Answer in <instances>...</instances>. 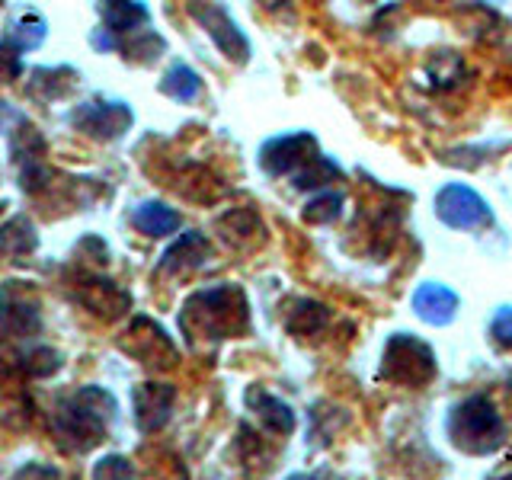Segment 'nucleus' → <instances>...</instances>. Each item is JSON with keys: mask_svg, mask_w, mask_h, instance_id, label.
<instances>
[{"mask_svg": "<svg viewBox=\"0 0 512 480\" xmlns=\"http://www.w3.org/2000/svg\"><path fill=\"white\" fill-rule=\"evenodd\" d=\"M247 327V298L237 285H218L196 292L183 304V330L208 340H224Z\"/></svg>", "mask_w": 512, "mask_h": 480, "instance_id": "obj_1", "label": "nucleus"}, {"mask_svg": "<svg viewBox=\"0 0 512 480\" xmlns=\"http://www.w3.org/2000/svg\"><path fill=\"white\" fill-rule=\"evenodd\" d=\"M260 164L272 176L295 173L298 189L317 186V183H324L327 176L340 173L324 154L317 151V141L308 132H295V135H282V138L266 141L260 151Z\"/></svg>", "mask_w": 512, "mask_h": 480, "instance_id": "obj_2", "label": "nucleus"}, {"mask_svg": "<svg viewBox=\"0 0 512 480\" xmlns=\"http://www.w3.org/2000/svg\"><path fill=\"white\" fill-rule=\"evenodd\" d=\"M112 410H116V400L100 388H80L77 394L64 397L58 404V420H55L61 439L71 448H77V452H87V448L100 445Z\"/></svg>", "mask_w": 512, "mask_h": 480, "instance_id": "obj_3", "label": "nucleus"}, {"mask_svg": "<svg viewBox=\"0 0 512 480\" xmlns=\"http://www.w3.org/2000/svg\"><path fill=\"white\" fill-rule=\"evenodd\" d=\"M445 429H448V439L468 455H490L506 439L503 416L496 413L490 397H484V394L461 400V404L448 413Z\"/></svg>", "mask_w": 512, "mask_h": 480, "instance_id": "obj_4", "label": "nucleus"}, {"mask_svg": "<svg viewBox=\"0 0 512 480\" xmlns=\"http://www.w3.org/2000/svg\"><path fill=\"white\" fill-rule=\"evenodd\" d=\"M432 375H436V356H432V349L426 343H420L410 333L391 336L381 359V378L416 388V384H426Z\"/></svg>", "mask_w": 512, "mask_h": 480, "instance_id": "obj_5", "label": "nucleus"}, {"mask_svg": "<svg viewBox=\"0 0 512 480\" xmlns=\"http://www.w3.org/2000/svg\"><path fill=\"white\" fill-rule=\"evenodd\" d=\"M68 119L77 132H84L96 141H116L135 122L132 109H128L122 100H87V103L74 106Z\"/></svg>", "mask_w": 512, "mask_h": 480, "instance_id": "obj_6", "label": "nucleus"}, {"mask_svg": "<svg viewBox=\"0 0 512 480\" xmlns=\"http://www.w3.org/2000/svg\"><path fill=\"white\" fill-rule=\"evenodd\" d=\"M436 215L448 228H487L493 224L487 199L464 183H448L436 192Z\"/></svg>", "mask_w": 512, "mask_h": 480, "instance_id": "obj_7", "label": "nucleus"}, {"mask_svg": "<svg viewBox=\"0 0 512 480\" xmlns=\"http://www.w3.org/2000/svg\"><path fill=\"white\" fill-rule=\"evenodd\" d=\"M192 16L205 26V32L212 36V42L221 48L224 55H228L231 61H237V64H244L247 58H250V42H247V36L240 32V26L231 20V13L224 10V7H218V4H199V7H192Z\"/></svg>", "mask_w": 512, "mask_h": 480, "instance_id": "obj_8", "label": "nucleus"}, {"mask_svg": "<svg viewBox=\"0 0 512 480\" xmlns=\"http://www.w3.org/2000/svg\"><path fill=\"white\" fill-rule=\"evenodd\" d=\"M132 407H135V423L141 432H154L170 420L173 410V388L170 384H138L132 391Z\"/></svg>", "mask_w": 512, "mask_h": 480, "instance_id": "obj_9", "label": "nucleus"}, {"mask_svg": "<svg viewBox=\"0 0 512 480\" xmlns=\"http://www.w3.org/2000/svg\"><path fill=\"white\" fill-rule=\"evenodd\" d=\"M413 311L420 314L426 324L445 327V324H452V320H455L458 295L452 292V288L439 285V282H423L413 292Z\"/></svg>", "mask_w": 512, "mask_h": 480, "instance_id": "obj_10", "label": "nucleus"}, {"mask_svg": "<svg viewBox=\"0 0 512 480\" xmlns=\"http://www.w3.org/2000/svg\"><path fill=\"white\" fill-rule=\"evenodd\" d=\"M4 29H7V36H4V39H7L13 48H20V52H29V48H39V45L45 42V32H48V26H45V20H42V13H39V10H32V7H16V10L7 16Z\"/></svg>", "mask_w": 512, "mask_h": 480, "instance_id": "obj_11", "label": "nucleus"}, {"mask_svg": "<svg viewBox=\"0 0 512 480\" xmlns=\"http://www.w3.org/2000/svg\"><path fill=\"white\" fill-rule=\"evenodd\" d=\"M247 407L260 416V420L272 429V432H279V436H288V432L295 429V413L288 404H282L279 397H272L260 388H253L247 391Z\"/></svg>", "mask_w": 512, "mask_h": 480, "instance_id": "obj_12", "label": "nucleus"}, {"mask_svg": "<svg viewBox=\"0 0 512 480\" xmlns=\"http://www.w3.org/2000/svg\"><path fill=\"white\" fill-rule=\"evenodd\" d=\"M208 256V240L196 231L183 234L176 244L160 256V269L164 272H183V269H196Z\"/></svg>", "mask_w": 512, "mask_h": 480, "instance_id": "obj_13", "label": "nucleus"}, {"mask_svg": "<svg viewBox=\"0 0 512 480\" xmlns=\"http://www.w3.org/2000/svg\"><path fill=\"white\" fill-rule=\"evenodd\" d=\"M132 221H135V228L148 237H167L180 231V215L164 202H141L132 212Z\"/></svg>", "mask_w": 512, "mask_h": 480, "instance_id": "obj_14", "label": "nucleus"}, {"mask_svg": "<svg viewBox=\"0 0 512 480\" xmlns=\"http://www.w3.org/2000/svg\"><path fill=\"white\" fill-rule=\"evenodd\" d=\"M0 327H4L7 333H16V336H29L32 330H39L36 304L16 301V298H7L4 292H0Z\"/></svg>", "mask_w": 512, "mask_h": 480, "instance_id": "obj_15", "label": "nucleus"}, {"mask_svg": "<svg viewBox=\"0 0 512 480\" xmlns=\"http://www.w3.org/2000/svg\"><path fill=\"white\" fill-rule=\"evenodd\" d=\"M100 16L112 36H119V32H132L148 23V7L132 4V0H116V4H100Z\"/></svg>", "mask_w": 512, "mask_h": 480, "instance_id": "obj_16", "label": "nucleus"}, {"mask_svg": "<svg viewBox=\"0 0 512 480\" xmlns=\"http://www.w3.org/2000/svg\"><path fill=\"white\" fill-rule=\"evenodd\" d=\"M160 90H164L176 103H192V100H199L202 80L196 71L189 68V64H173V68L164 74V80H160Z\"/></svg>", "mask_w": 512, "mask_h": 480, "instance_id": "obj_17", "label": "nucleus"}, {"mask_svg": "<svg viewBox=\"0 0 512 480\" xmlns=\"http://www.w3.org/2000/svg\"><path fill=\"white\" fill-rule=\"evenodd\" d=\"M36 231L29 228L26 218H13L4 231H0V253H10V256H26L36 250Z\"/></svg>", "mask_w": 512, "mask_h": 480, "instance_id": "obj_18", "label": "nucleus"}, {"mask_svg": "<svg viewBox=\"0 0 512 480\" xmlns=\"http://www.w3.org/2000/svg\"><path fill=\"white\" fill-rule=\"evenodd\" d=\"M343 212V196L340 192H324V196L311 199L308 205H304V218L314 221V224H327L333 218H340Z\"/></svg>", "mask_w": 512, "mask_h": 480, "instance_id": "obj_19", "label": "nucleus"}, {"mask_svg": "<svg viewBox=\"0 0 512 480\" xmlns=\"http://www.w3.org/2000/svg\"><path fill=\"white\" fill-rule=\"evenodd\" d=\"M93 480H138L132 461L122 455H106L100 464L93 468Z\"/></svg>", "mask_w": 512, "mask_h": 480, "instance_id": "obj_20", "label": "nucleus"}, {"mask_svg": "<svg viewBox=\"0 0 512 480\" xmlns=\"http://www.w3.org/2000/svg\"><path fill=\"white\" fill-rule=\"evenodd\" d=\"M20 48H13L7 39H0V77H20Z\"/></svg>", "mask_w": 512, "mask_h": 480, "instance_id": "obj_21", "label": "nucleus"}, {"mask_svg": "<svg viewBox=\"0 0 512 480\" xmlns=\"http://www.w3.org/2000/svg\"><path fill=\"white\" fill-rule=\"evenodd\" d=\"M490 333L496 336V343L512 346V308H500L490 324Z\"/></svg>", "mask_w": 512, "mask_h": 480, "instance_id": "obj_22", "label": "nucleus"}, {"mask_svg": "<svg viewBox=\"0 0 512 480\" xmlns=\"http://www.w3.org/2000/svg\"><path fill=\"white\" fill-rule=\"evenodd\" d=\"M13 480H61V474L48 464H26V468L16 471Z\"/></svg>", "mask_w": 512, "mask_h": 480, "instance_id": "obj_23", "label": "nucleus"}, {"mask_svg": "<svg viewBox=\"0 0 512 480\" xmlns=\"http://www.w3.org/2000/svg\"><path fill=\"white\" fill-rule=\"evenodd\" d=\"M93 45L100 48V52H112V48H119V39L112 36L109 29H96L93 32Z\"/></svg>", "mask_w": 512, "mask_h": 480, "instance_id": "obj_24", "label": "nucleus"}, {"mask_svg": "<svg viewBox=\"0 0 512 480\" xmlns=\"http://www.w3.org/2000/svg\"><path fill=\"white\" fill-rule=\"evenodd\" d=\"M288 480H308V477H304V474H295V477H288Z\"/></svg>", "mask_w": 512, "mask_h": 480, "instance_id": "obj_25", "label": "nucleus"}, {"mask_svg": "<svg viewBox=\"0 0 512 480\" xmlns=\"http://www.w3.org/2000/svg\"><path fill=\"white\" fill-rule=\"evenodd\" d=\"M500 480H512V474H506V477H500Z\"/></svg>", "mask_w": 512, "mask_h": 480, "instance_id": "obj_26", "label": "nucleus"}]
</instances>
